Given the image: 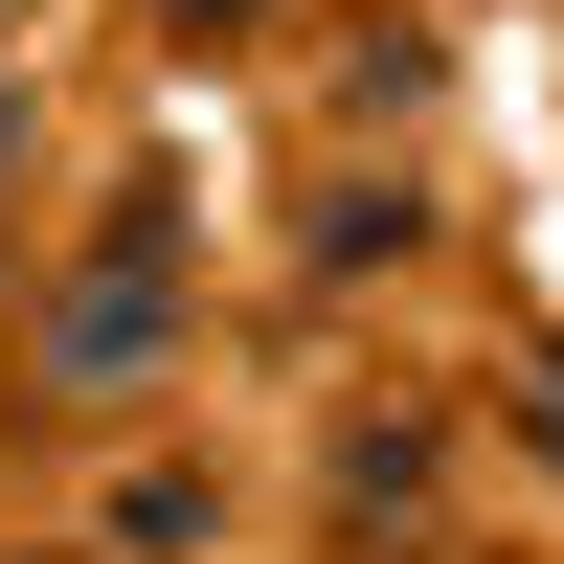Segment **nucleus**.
I'll use <instances>...</instances> for the list:
<instances>
[{"label": "nucleus", "mask_w": 564, "mask_h": 564, "mask_svg": "<svg viewBox=\"0 0 564 564\" xmlns=\"http://www.w3.org/2000/svg\"><path fill=\"white\" fill-rule=\"evenodd\" d=\"M159 226H181L159 181L90 226V271L45 294V384H90V406H113V384H159V361H181V249H159Z\"/></svg>", "instance_id": "1"}, {"label": "nucleus", "mask_w": 564, "mask_h": 564, "mask_svg": "<svg viewBox=\"0 0 564 564\" xmlns=\"http://www.w3.org/2000/svg\"><path fill=\"white\" fill-rule=\"evenodd\" d=\"M339 520H430V430H339Z\"/></svg>", "instance_id": "2"}, {"label": "nucleus", "mask_w": 564, "mask_h": 564, "mask_svg": "<svg viewBox=\"0 0 564 564\" xmlns=\"http://www.w3.org/2000/svg\"><path fill=\"white\" fill-rule=\"evenodd\" d=\"M159 23H181V45H226V23H249V0H159Z\"/></svg>", "instance_id": "3"}, {"label": "nucleus", "mask_w": 564, "mask_h": 564, "mask_svg": "<svg viewBox=\"0 0 564 564\" xmlns=\"http://www.w3.org/2000/svg\"><path fill=\"white\" fill-rule=\"evenodd\" d=\"M520 430H542V452H564V361H542V384H520Z\"/></svg>", "instance_id": "4"}]
</instances>
